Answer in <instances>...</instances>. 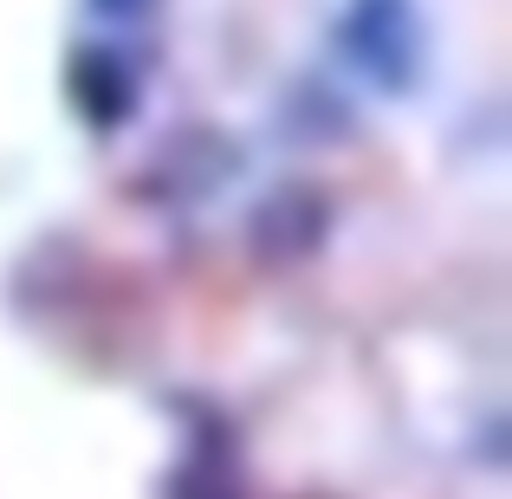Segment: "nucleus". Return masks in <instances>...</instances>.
Wrapping results in <instances>:
<instances>
[{
    "label": "nucleus",
    "instance_id": "1",
    "mask_svg": "<svg viewBox=\"0 0 512 499\" xmlns=\"http://www.w3.org/2000/svg\"><path fill=\"white\" fill-rule=\"evenodd\" d=\"M344 52L376 85H402L409 65H415L409 7H402V0H357V7H350V26H344Z\"/></svg>",
    "mask_w": 512,
    "mask_h": 499
},
{
    "label": "nucleus",
    "instance_id": "2",
    "mask_svg": "<svg viewBox=\"0 0 512 499\" xmlns=\"http://www.w3.org/2000/svg\"><path fill=\"white\" fill-rule=\"evenodd\" d=\"M98 7H104V13H111V20H124V13H137V7H143V0H98Z\"/></svg>",
    "mask_w": 512,
    "mask_h": 499
}]
</instances>
